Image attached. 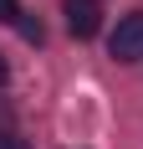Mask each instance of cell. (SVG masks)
<instances>
[{
    "mask_svg": "<svg viewBox=\"0 0 143 149\" xmlns=\"http://www.w3.org/2000/svg\"><path fill=\"white\" fill-rule=\"evenodd\" d=\"M61 15H67V31L77 36V41H87V36L102 31V0H67Z\"/></svg>",
    "mask_w": 143,
    "mask_h": 149,
    "instance_id": "obj_2",
    "label": "cell"
},
{
    "mask_svg": "<svg viewBox=\"0 0 143 149\" xmlns=\"http://www.w3.org/2000/svg\"><path fill=\"white\" fill-rule=\"evenodd\" d=\"M5 82H10V67H5V57H0V88H5Z\"/></svg>",
    "mask_w": 143,
    "mask_h": 149,
    "instance_id": "obj_6",
    "label": "cell"
},
{
    "mask_svg": "<svg viewBox=\"0 0 143 149\" xmlns=\"http://www.w3.org/2000/svg\"><path fill=\"white\" fill-rule=\"evenodd\" d=\"M15 21H21V5L15 0H0V26H15Z\"/></svg>",
    "mask_w": 143,
    "mask_h": 149,
    "instance_id": "obj_4",
    "label": "cell"
},
{
    "mask_svg": "<svg viewBox=\"0 0 143 149\" xmlns=\"http://www.w3.org/2000/svg\"><path fill=\"white\" fill-rule=\"evenodd\" d=\"M0 149H31V144H26L21 134H10V129H5V134H0Z\"/></svg>",
    "mask_w": 143,
    "mask_h": 149,
    "instance_id": "obj_5",
    "label": "cell"
},
{
    "mask_svg": "<svg viewBox=\"0 0 143 149\" xmlns=\"http://www.w3.org/2000/svg\"><path fill=\"white\" fill-rule=\"evenodd\" d=\"M107 52H113L118 62H143V10H133V15H123V21H118Z\"/></svg>",
    "mask_w": 143,
    "mask_h": 149,
    "instance_id": "obj_1",
    "label": "cell"
},
{
    "mask_svg": "<svg viewBox=\"0 0 143 149\" xmlns=\"http://www.w3.org/2000/svg\"><path fill=\"white\" fill-rule=\"evenodd\" d=\"M15 26H21V36H26L31 46H41V41H46V31H41V21H36V15H26V10H21V21H15Z\"/></svg>",
    "mask_w": 143,
    "mask_h": 149,
    "instance_id": "obj_3",
    "label": "cell"
}]
</instances>
